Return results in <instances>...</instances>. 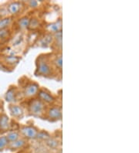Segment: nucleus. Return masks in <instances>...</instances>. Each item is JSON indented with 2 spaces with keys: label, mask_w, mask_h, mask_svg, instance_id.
Here are the masks:
<instances>
[{
  "label": "nucleus",
  "mask_w": 139,
  "mask_h": 153,
  "mask_svg": "<svg viewBox=\"0 0 139 153\" xmlns=\"http://www.w3.org/2000/svg\"><path fill=\"white\" fill-rule=\"evenodd\" d=\"M35 74L36 76L49 77L53 74L52 63L49 60L46 55L45 56H39L36 60V69Z\"/></svg>",
  "instance_id": "1"
},
{
  "label": "nucleus",
  "mask_w": 139,
  "mask_h": 153,
  "mask_svg": "<svg viewBox=\"0 0 139 153\" xmlns=\"http://www.w3.org/2000/svg\"><path fill=\"white\" fill-rule=\"evenodd\" d=\"M46 105L38 98H32L27 105L28 112L30 115L37 118H43L46 110Z\"/></svg>",
  "instance_id": "2"
},
{
  "label": "nucleus",
  "mask_w": 139,
  "mask_h": 153,
  "mask_svg": "<svg viewBox=\"0 0 139 153\" xmlns=\"http://www.w3.org/2000/svg\"><path fill=\"white\" fill-rule=\"evenodd\" d=\"M40 87H39V84L35 81H27L24 84V85L22 86V91L21 92L23 97L26 98H34L37 95V94L39 92Z\"/></svg>",
  "instance_id": "3"
},
{
  "label": "nucleus",
  "mask_w": 139,
  "mask_h": 153,
  "mask_svg": "<svg viewBox=\"0 0 139 153\" xmlns=\"http://www.w3.org/2000/svg\"><path fill=\"white\" fill-rule=\"evenodd\" d=\"M44 117L46 118V120H48V121H52V122L61 120V108L59 106H56V105H53L52 107H50L48 108H46Z\"/></svg>",
  "instance_id": "4"
},
{
  "label": "nucleus",
  "mask_w": 139,
  "mask_h": 153,
  "mask_svg": "<svg viewBox=\"0 0 139 153\" xmlns=\"http://www.w3.org/2000/svg\"><path fill=\"white\" fill-rule=\"evenodd\" d=\"M39 129L35 125H22L19 128V133L27 139H34L36 138Z\"/></svg>",
  "instance_id": "5"
},
{
  "label": "nucleus",
  "mask_w": 139,
  "mask_h": 153,
  "mask_svg": "<svg viewBox=\"0 0 139 153\" xmlns=\"http://www.w3.org/2000/svg\"><path fill=\"white\" fill-rule=\"evenodd\" d=\"M21 91L16 86H10L5 94V100L9 104H16L19 101Z\"/></svg>",
  "instance_id": "6"
},
{
  "label": "nucleus",
  "mask_w": 139,
  "mask_h": 153,
  "mask_svg": "<svg viewBox=\"0 0 139 153\" xmlns=\"http://www.w3.org/2000/svg\"><path fill=\"white\" fill-rule=\"evenodd\" d=\"M36 96L45 105H53L56 101L54 96L46 88H40Z\"/></svg>",
  "instance_id": "7"
},
{
  "label": "nucleus",
  "mask_w": 139,
  "mask_h": 153,
  "mask_svg": "<svg viewBox=\"0 0 139 153\" xmlns=\"http://www.w3.org/2000/svg\"><path fill=\"white\" fill-rule=\"evenodd\" d=\"M8 108H9V114L13 118L21 120L24 117V108L21 105H19L17 104H10Z\"/></svg>",
  "instance_id": "8"
},
{
  "label": "nucleus",
  "mask_w": 139,
  "mask_h": 153,
  "mask_svg": "<svg viewBox=\"0 0 139 153\" xmlns=\"http://www.w3.org/2000/svg\"><path fill=\"white\" fill-rule=\"evenodd\" d=\"M24 6V4L22 2H11L8 4L7 11L11 16H17L22 13Z\"/></svg>",
  "instance_id": "9"
},
{
  "label": "nucleus",
  "mask_w": 139,
  "mask_h": 153,
  "mask_svg": "<svg viewBox=\"0 0 139 153\" xmlns=\"http://www.w3.org/2000/svg\"><path fill=\"white\" fill-rule=\"evenodd\" d=\"M11 123L8 115L5 113L0 114V132L6 133L10 130Z\"/></svg>",
  "instance_id": "10"
},
{
  "label": "nucleus",
  "mask_w": 139,
  "mask_h": 153,
  "mask_svg": "<svg viewBox=\"0 0 139 153\" xmlns=\"http://www.w3.org/2000/svg\"><path fill=\"white\" fill-rule=\"evenodd\" d=\"M26 141L25 138H19L16 141L13 142H9V145H8L7 147L9 148V149L13 151V150H17L19 149H22V148L26 146Z\"/></svg>",
  "instance_id": "11"
},
{
  "label": "nucleus",
  "mask_w": 139,
  "mask_h": 153,
  "mask_svg": "<svg viewBox=\"0 0 139 153\" xmlns=\"http://www.w3.org/2000/svg\"><path fill=\"white\" fill-rule=\"evenodd\" d=\"M47 29H48L49 32L52 33L53 34L55 33H57L59 31L62 30V20L61 19H59L58 20L55 21V22L50 23L49 26H47Z\"/></svg>",
  "instance_id": "12"
},
{
  "label": "nucleus",
  "mask_w": 139,
  "mask_h": 153,
  "mask_svg": "<svg viewBox=\"0 0 139 153\" xmlns=\"http://www.w3.org/2000/svg\"><path fill=\"white\" fill-rule=\"evenodd\" d=\"M6 137L7 138V140L9 142H13L16 141L17 139L20 138V133L19 131H16V130H9V131L6 132Z\"/></svg>",
  "instance_id": "13"
},
{
  "label": "nucleus",
  "mask_w": 139,
  "mask_h": 153,
  "mask_svg": "<svg viewBox=\"0 0 139 153\" xmlns=\"http://www.w3.org/2000/svg\"><path fill=\"white\" fill-rule=\"evenodd\" d=\"M30 22V18L29 16H22L17 21V26L20 30H26L29 27Z\"/></svg>",
  "instance_id": "14"
},
{
  "label": "nucleus",
  "mask_w": 139,
  "mask_h": 153,
  "mask_svg": "<svg viewBox=\"0 0 139 153\" xmlns=\"http://www.w3.org/2000/svg\"><path fill=\"white\" fill-rule=\"evenodd\" d=\"M13 23V17L6 16L2 17L0 19V30H6L9 29V27Z\"/></svg>",
  "instance_id": "15"
},
{
  "label": "nucleus",
  "mask_w": 139,
  "mask_h": 153,
  "mask_svg": "<svg viewBox=\"0 0 139 153\" xmlns=\"http://www.w3.org/2000/svg\"><path fill=\"white\" fill-rule=\"evenodd\" d=\"M54 35V43H55L56 47H59L60 50L62 48V37H63V33H62L61 31H59L57 33H55L53 34Z\"/></svg>",
  "instance_id": "16"
},
{
  "label": "nucleus",
  "mask_w": 139,
  "mask_h": 153,
  "mask_svg": "<svg viewBox=\"0 0 139 153\" xmlns=\"http://www.w3.org/2000/svg\"><path fill=\"white\" fill-rule=\"evenodd\" d=\"M4 60L9 65H14L18 64L19 61L20 60V58L17 56H6L4 58Z\"/></svg>",
  "instance_id": "17"
},
{
  "label": "nucleus",
  "mask_w": 139,
  "mask_h": 153,
  "mask_svg": "<svg viewBox=\"0 0 139 153\" xmlns=\"http://www.w3.org/2000/svg\"><path fill=\"white\" fill-rule=\"evenodd\" d=\"M53 64L55 66L56 68L59 69L60 71L62 70V67H63V60H62V55L59 54L56 55V57L54 58V60H53Z\"/></svg>",
  "instance_id": "18"
},
{
  "label": "nucleus",
  "mask_w": 139,
  "mask_h": 153,
  "mask_svg": "<svg viewBox=\"0 0 139 153\" xmlns=\"http://www.w3.org/2000/svg\"><path fill=\"white\" fill-rule=\"evenodd\" d=\"M50 138V135L47 131H43V130H41V131H39H39H38V133H37L36 138L39 139V140L46 141Z\"/></svg>",
  "instance_id": "19"
},
{
  "label": "nucleus",
  "mask_w": 139,
  "mask_h": 153,
  "mask_svg": "<svg viewBox=\"0 0 139 153\" xmlns=\"http://www.w3.org/2000/svg\"><path fill=\"white\" fill-rule=\"evenodd\" d=\"M9 141L7 140L6 135H2L0 136V152L3 151L6 148H7L9 145Z\"/></svg>",
  "instance_id": "20"
},
{
  "label": "nucleus",
  "mask_w": 139,
  "mask_h": 153,
  "mask_svg": "<svg viewBox=\"0 0 139 153\" xmlns=\"http://www.w3.org/2000/svg\"><path fill=\"white\" fill-rule=\"evenodd\" d=\"M46 142V145H47L50 148H51V149H56V148L58 147L57 141L56 140V139H54V138H51V137H50L49 139H47Z\"/></svg>",
  "instance_id": "21"
},
{
  "label": "nucleus",
  "mask_w": 139,
  "mask_h": 153,
  "mask_svg": "<svg viewBox=\"0 0 139 153\" xmlns=\"http://www.w3.org/2000/svg\"><path fill=\"white\" fill-rule=\"evenodd\" d=\"M10 36V30L9 29L6 30H0V40H4L9 37Z\"/></svg>",
  "instance_id": "22"
},
{
  "label": "nucleus",
  "mask_w": 139,
  "mask_h": 153,
  "mask_svg": "<svg viewBox=\"0 0 139 153\" xmlns=\"http://www.w3.org/2000/svg\"><path fill=\"white\" fill-rule=\"evenodd\" d=\"M27 5L32 9H36L39 6V2L38 1H36V0H33V1H29L27 2Z\"/></svg>",
  "instance_id": "23"
},
{
  "label": "nucleus",
  "mask_w": 139,
  "mask_h": 153,
  "mask_svg": "<svg viewBox=\"0 0 139 153\" xmlns=\"http://www.w3.org/2000/svg\"><path fill=\"white\" fill-rule=\"evenodd\" d=\"M38 26H39V22H38L37 19H30V22L29 27L34 29L36 28Z\"/></svg>",
  "instance_id": "24"
},
{
  "label": "nucleus",
  "mask_w": 139,
  "mask_h": 153,
  "mask_svg": "<svg viewBox=\"0 0 139 153\" xmlns=\"http://www.w3.org/2000/svg\"><path fill=\"white\" fill-rule=\"evenodd\" d=\"M2 17H3V16H2V13H1V10H0V19H2Z\"/></svg>",
  "instance_id": "25"
}]
</instances>
